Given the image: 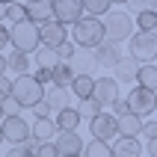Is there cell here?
I'll list each match as a JSON object with an SVG mask.
<instances>
[{
	"instance_id": "d4e9b609",
	"label": "cell",
	"mask_w": 157,
	"mask_h": 157,
	"mask_svg": "<svg viewBox=\"0 0 157 157\" xmlns=\"http://www.w3.org/2000/svg\"><path fill=\"white\" fill-rule=\"evenodd\" d=\"M71 80H74V68H71V62H62V59H59L56 65H53V86L68 89Z\"/></svg>"
},
{
	"instance_id": "836d02e7",
	"label": "cell",
	"mask_w": 157,
	"mask_h": 157,
	"mask_svg": "<svg viewBox=\"0 0 157 157\" xmlns=\"http://www.w3.org/2000/svg\"><path fill=\"white\" fill-rule=\"evenodd\" d=\"M0 104H3V116H21V110H24L15 98H6V101H0Z\"/></svg>"
},
{
	"instance_id": "816d5d0a",
	"label": "cell",
	"mask_w": 157,
	"mask_h": 157,
	"mask_svg": "<svg viewBox=\"0 0 157 157\" xmlns=\"http://www.w3.org/2000/svg\"><path fill=\"white\" fill-rule=\"evenodd\" d=\"M74 157H83V154H74Z\"/></svg>"
},
{
	"instance_id": "f907efd6",
	"label": "cell",
	"mask_w": 157,
	"mask_h": 157,
	"mask_svg": "<svg viewBox=\"0 0 157 157\" xmlns=\"http://www.w3.org/2000/svg\"><path fill=\"white\" fill-rule=\"evenodd\" d=\"M154 12H157V0H154Z\"/></svg>"
},
{
	"instance_id": "ba28073f",
	"label": "cell",
	"mask_w": 157,
	"mask_h": 157,
	"mask_svg": "<svg viewBox=\"0 0 157 157\" xmlns=\"http://www.w3.org/2000/svg\"><path fill=\"white\" fill-rule=\"evenodd\" d=\"M83 15H86L83 12V0H53V21H59L65 27H74Z\"/></svg>"
},
{
	"instance_id": "9a60e30c",
	"label": "cell",
	"mask_w": 157,
	"mask_h": 157,
	"mask_svg": "<svg viewBox=\"0 0 157 157\" xmlns=\"http://www.w3.org/2000/svg\"><path fill=\"white\" fill-rule=\"evenodd\" d=\"M27 18L36 24L53 21V0H27Z\"/></svg>"
},
{
	"instance_id": "cb8c5ba5",
	"label": "cell",
	"mask_w": 157,
	"mask_h": 157,
	"mask_svg": "<svg viewBox=\"0 0 157 157\" xmlns=\"http://www.w3.org/2000/svg\"><path fill=\"white\" fill-rule=\"evenodd\" d=\"M136 86H145V89H151V92H157V62H142Z\"/></svg>"
},
{
	"instance_id": "6da1fadb",
	"label": "cell",
	"mask_w": 157,
	"mask_h": 157,
	"mask_svg": "<svg viewBox=\"0 0 157 157\" xmlns=\"http://www.w3.org/2000/svg\"><path fill=\"white\" fill-rule=\"evenodd\" d=\"M71 42L77 48H89L95 51L98 44L107 42V30H104V18H92V15H83L77 24L71 27Z\"/></svg>"
},
{
	"instance_id": "3957f363",
	"label": "cell",
	"mask_w": 157,
	"mask_h": 157,
	"mask_svg": "<svg viewBox=\"0 0 157 157\" xmlns=\"http://www.w3.org/2000/svg\"><path fill=\"white\" fill-rule=\"evenodd\" d=\"M104 30H107V39L116 44H122L124 39H131L136 33V24H133V15L124 12V9H110L104 15Z\"/></svg>"
},
{
	"instance_id": "30bf717a",
	"label": "cell",
	"mask_w": 157,
	"mask_h": 157,
	"mask_svg": "<svg viewBox=\"0 0 157 157\" xmlns=\"http://www.w3.org/2000/svg\"><path fill=\"white\" fill-rule=\"evenodd\" d=\"M119 86H122V83H119V80L116 77H95V101L101 107H113L116 101H119Z\"/></svg>"
},
{
	"instance_id": "f5cc1de1",
	"label": "cell",
	"mask_w": 157,
	"mask_h": 157,
	"mask_svg": "<svg viewBox=\"0 0 157 157\" xmlns=\"http://www.w3.org/2000/svg\"><path fill=\"white\" fill-rule=\"evenodd\" d=\"M154 33H157V30H154Z\"/></svg>"
},
{
	"instance_id": "9c48e42d",
	"label": "cell",
	"mask_w": 157,
	"mask_h": 157,
	"mask_svg": "<svg viewBox=\"0 0 157 157\" xmlns=\"http://www.w3.org/2000/svg\"><path fill=\"white\" fill-rule=\"evenodd\" d=\"M89 131H92V140H104V142H113L119 136V124H116V116L113 113H101L89 122Z\"/></svg>"
},
{
	"instance_id": "681fc988",
	"label": "cell",
	"mask_w": 157,
	"mask_h": 157,
	"mask_svg": "<svg viewBox=\"0 0 157 157\" xmlns=\"http://www.w3.org/2000/svg\"><path fill=\"white\" fill-rule=\"evenodd\" d=\"M0 142H3V131H0Z\"/></svg>"
},
{
	"instance_id": "b9f144b4",
	"label": "cell",
	"mask_w": 157,
	"mask_h": 157,
	"mask_svg": "<svg viewBox=\"0 0 157 157\" xmlns=\"http://www.w3.org/2000/svg\"><path fill=\"white\" fill-rule=\"evenodd\" d=\"M9 44V27H3L0 24V53H3V48Z\"/></svg>"
},
{
	"instance_id": "4fadbf2b",
	"label": "cell",
	"mask_w": 157,
	"mask_h": 157,
	"mask_svg": "<svg viewBox=\"0 0 157 157\" xmlns=\"http://www.w3.org/2000/svg\"><path fill=\"white\" fill-rule=\"evenodd\" d=\"M119 59H122V51H119V44L110 42V39H107L104 44H98V48H95V62H98V68H116Z\"/></svg>"
},
{
	"instance_id": "83f0119b",
	"label": "cell",
	"mask_w": 157,
	"mask_h": 157,
	"mask_svg": "<svg viewBox=\"0 0 157 157\" xmlns=\"http://www.w3.org/2000/svg\"><path fill=\"white\" fill-rule=\"evenodd\" d=\"M36 62H39V68H53V65L59 62V53H56V48H48V44H42V48L36 51Z\"/></svg>"
},
{
	"instance_id": "4316f807",
	"label": "cell",
	"mask_w": 157,
	"mask_h": 157,
	"mask_svg": "<svg viewBox=\"0 0 157 157\" xmlns=\"http://www.w3.org/2000/svg\"><path fill=\"white\" fill-rule=\"evenodd\" d=\"M83 157H113V145L104 140H92V142H86Z\"/></svg>"
},
{
	"instance_id": "8992f818",
	"label": "cell",
	"mask_w": 157,
	"mask_h": 157,
	"mask_svg": "<svg viewBox=\"0 0 157 157\" xmlns=\"http://www.w3.org/2000/svg\"><path fill=\"white\" fill-rule=\"evenodd\" d=\"M124 101H128V110L142 116V119H148L151 113H157V92H151L145 86H133Z\"/></svg>"
},
{
	"instance_id": "ffe728a7",
	"label": "cell",
	"mask_w": 157,
	"mask_h": 157,
	"mask_svg": "<svg viewBox=\"0 0 157 157\" xmlns=\"http://www.w3.org/2000/svg\"><path fill=\"white\" fill-rule=\"evenodd\" d=\"M56 133H59V128H56V119H36L33 122V140L36 142H53L56 140Z\"/></svg>"
},
{
	"instance_id": "bcb514c9",
	"label": "cell",
	"mask_w": 157,
	"mask_h": 157,
	"mask_svg": "<svg viewBox=\"0 0 157 157\" xmlns=\"http://www.w3.org/2000/svg\"><path fill=\"white\" fill-rule=\"evenodd\" d=\"M113 6H128V0H110Z\"/></svg>"
},
{
	"instance_id": "ac0fdd59",
	"label": "cell",
	"mask_w": 157,
	"mask_h": 157,
	"mask_svg": "<svg viewBox=\"0 0 157 157\" xmlns=\"http://www.w3.org/2000/svg\"><path fill=\"white\" fill-rule=\"evenodd\" d=\"M71 68H74V74H92V71L98 68L95 51H89V48H77V53L71 56Z\"/></svg>"
},
{
	"instance_id": "f35d334b",
	"label": "cell",
	"mask_w": 157,
	"mask_h": 157,
	"mask_svg": "<svg viewBox=\"0 0 157 157\" xmlns=\"http://www.w3.org/2000/svg\"><path fill=\"white\" fill-rule=\"evenodd\" d=\"M142 136L145 140H154L157 136V122H142Z\"/></svg>"
},
{
	"instance_id": "4dcf8cb0",
	"label": "cell",
	"mask_w": 157,
	"mask_h": 157,
	"mask_svg": "<svg viewBox=\"0 0 157 157\" xmlns=\"http://www.w3.org/2000/svg\"><path fill=\"white\" fill-rule=\"evenodd\" d=\"M6 21H12V24H18V21H27V6L24 3H9L6 6Z\"/></svg>"
},
{
	"instance_id": "8d00e7d4",
	"label": "cell",
	"mask_w": 157,
	"mask_h": 157,
	"mask_svg": "<svg viewBox=\"0 0 157 157\" xmlns=\"http://www.w3.org/2000/svg\"><path fill=\"white\" fill-rule=\"evenodd\" d=\"M12 98V80H6V74H0V101Z\"/></svg>"
},
{
	"instance_id": "52a82bcc",
	"label": "cell",
	"mask_w": 157,
	"mask_h": 157,
	"mask_svg": "<svg viewBox=\"0 0 157 157\" xmlns=\"http://www.w3.org/2000/svg\"><path fill=\"white\" fill-rule=\"evenodd\" d=\"M0 131H3V142L24 145V142L33 136V124L27 122L24 116H6V119L0 122Z\"/></svg>"
},
{
	"instance_id": "2e32d148",
	"label": "cell",
	"mask_w": 157,
	"mask_h": 157,
	"mask_svg": "<svg viewBox=\"0 0 157 157\" xmlns=\"http://www.w3.org/2000/svg\"><path fill=\"white\" fill-rule=\"evenodd\" d=\"M44 101L53 107V116L59 113V110H65V107H71V89H62V86H44Z\"/></svg>"
},
{
	"instance_id": "484cf974",
	"label": "cell",
	"mask_w": 157,
	"mask_h": 157,
	"mask_svg": "<svg viewBox=\"0 0 157 157\" xmlns=\"http://www.w3.org/2000/svg\"><path fill=\"white\" fill-rule=\"evenodd\" d=\"M133 24H136V30L154 33V30H157V12H154V9H142V12H136Z\"/></svg>"
},
{
	"instance_id": "44dd1931",
	"label": "cell",
	"mask_w": 157,
	"mask_h": 157,
	"mask_svg": "<svg viewBox=\"0 0 157 157\" xmlns=\"http://www.w3.org/2000/svg\"><path fill=\"white\" fill-rule=\"evenodd\" d=\"M113 157H142V145L136 136H116Z\"/></svg>"
},
{
	"instance_id": "d590c367",
	"label": "cell",
	"mask_w": 157,
	"mask_h": 157,
	"mask_svg": "<svg viewBox=\"0 0 157 157\" xmlns=\"http://www.w3.org/2000/svg\"><path fill=\"white\" fill-rule=\"evenodd\" d=\"M33 77L39 80L42 86H51V83H53V68H36V74H33Z\"/></svg>"
},
{
	"instance_id": "74e56055",
	"label": "cell",
	"mask_w": 157,
	"mask_h": 157,
	"mask_svg": "<svg viewBox=\"0 0 157 157\" xmlns=\"http://www.w3.org/2000/svg\"><path fill=\"white\" fill-rule=\"evenodd\" d=\"M128 9L142 12V9H154V0H128Z\"/></svg>"
},
{
	"instance_id": "ab89813d",
	"label": "cell",
	"mask_w": 157,
	"mask_h": 157,
	"mask_svg": "<svg viewBox=\"0 0 157 157\" xmlns=\"http://www.w3.org/2000/svg\"><path fill=\"white\" fill-rule=\"evenodd\" d=\"M6 157H33L30 151H24V145H12V148L6 151Z\"/></svg>"
},
{
	"instance_id": "e575fe53",
	"label": "cell",
	"mask_w": 157,
	"mask_h": 157,
	"mask_svg": "<svg viewBox=\"0 0 157 157\" xmlns=\"http://www.w3.org/2000/svg\"><path fill=\"white\" fill-rule=\"evenodd\" d=\"M51 113H53V107L48 104L44 98H42V101H39V104L33 107V116H36V119H51Z\"/></svg>"
},
{
	"instance_id": "f546056e",
	"label": "cell",
	"mask_w": 157,
	"mask_h": 157,
	"mask_svg": "<svg viewBox=\"0 0 157 157\" xmlns=\"http://www.w3.org/2000/svg\"><path fill=\"white\" fill-rule=\"evenodd\" d=\"M77 110H80V119H83V122H92V119H95V116L101 113L104 107L98 104L95 98H89V101H80V104H77Z\"/></svg>"
},
{
	"instance_id": "1f68e13d",
	"label": "cell",
	"mask_w": 157,
	"mask_h": 157,
	"mask_svg": "<svg viewBox=\"0 0 157 157\" xmlns=\"http://www.w3.org/2000/svg\"><path fill=\"white\" fill-rule=\"evenodd\" d=\"M33 157H62V154L56 151V145H53V142H39V145H36V151H33Z\"/></svg>"
},
{
	"instance_id": "f6af8a7d",
	"label": "cell",
	"mask_w": 157,
	"mask_h": 157,
	"mask_svg": "<svg viewBox=\"0 0 157 157\" xmlns=\"http://www.w3.org/2000/svg\"><path fill=\"white\" fill-rule=\"evenodd\" d=\"M3 21H6V3L0 0V24H3Z\"/></svg>"
},
{
	"instance_id": "ee69618b",
	"label": "cell",
	"mask_w": 157,
	"mask_h": 157,
	"mask_svg": "<svg viewBox=\"0 0 157 157\" xmlns=\"http://www.w3.org/2000/svg\"><path fill=\"white\" fill-rule=\"evenodd\" d=\"M9 71V59H6V53H0V74H6Z\"/></svg>"
},
{
	"instance_id": "d6a6232c",
	"label": "cell",
	"mask_w": 157,
	"mask_h": 157,
	"mask_svg": "<svg viewBox=\"0 0 157 157\" xmlns=\"http://www.w3.org/2000/svg\"><path fill=\"white\" fill-rule=\"evenodd\" d=\"M56 53H59V59H62V62H71V56L77 53V44L68 39V42H62L59 48H56Z\"/></svg>"
},
{
	"instance_id": "c3c4849f",
	"label": "cell",
	"mask_w": 157,
	"mask_h": 157,
	"mask_svg": "<svg viewBox=\"0 0 157 157\" xmlns=\"http://www.w3.org/2000/svg\"><path fill=\"white\" fill-rule=\"evenodd\" d=\"M3 3H6V6H9V3H15V0H3Z\"/></svg>"
},
{
	"instance_id": "5b68a950",
	"label": "cell",
	"mask_w": 157,
	"mask_h": 157,
	"mask_svg": "<svg viewBox=\"0 0 157 157\" xmlns=\"http://www.w3.org/2000/svg\"><path fill=\"white\" fill-rule=\"evenodd\" d=\"M128 51H131L133 59H140V62H154L157 59V33L136 30L128 39Z\"/></svg>"
},
{
	"instance_id": "e0dca14e",
	"label": "cell",
	"mask_w": 157,
	"mask_h": 157,
	"mask_svg": "<svg viewBox=\"0 0 157 157\" xmlns=\"http://www.w3.org/2000/svg\"><path fill=\"white\" fill-rule=\"evenodd\" d=\"M68 89H71V95L77 98V101H89V98L95 95V77L92 74H74Z\"/></svg>"
},
{
	"instance_id": "7402d4cb",
	"label": "cell",
	"mask_w": 157,
	"mask_h": 157,
	"mask_svg": "<svg viewBox=\"0 0 157 157\" xmlns=\"http://www.w3.org/2000/svg\"><path fill=\"white\" fill-rule=\"evenodd\" d=\"M53 119H56V128H59V131H77L80 122H83V119H80L77 104H71V107H65V110H59Z\"/></svg>"
},
{
	"instance_id": "7c38bea8",
	"label": "cell",
	"mask_w": 157,
	"mask_h": 157,
	"mask_svg": "<svg viewBox=\"0 0 157 157\" xmlns=\"http://www.w3.org/2000/svg\"><path fill=\"white\" fill-rule=\"evenodd\" d=\"M39 30H42V44H48V48H59L62 42H68V27L59 21L39 24Z\"/></svg>"
},
{
	"instance_id": "7bdbcfd3",
	"label": "cell",
	"mask_w": 157,
	"mask_h": 157,
	"mask_svg": "<svg viewBox=\"0 0 157 157\" xmlns=\"http://www.w3.org/2000/svg\"><path fill=\"white\" fill-rule=\"evenodd\" d=\"M145 154H148V157H157V136L145 142Z\"/></svg>"
},
{
	"instance_id": "8fae6325",
	"label": "cell",
	"mask_w": 157,
	"mask_h": 157,
	"mask_svg": "<svg viewBox=\"0 0 157 157\" xmlns=\"http://www.w3.org/2000/svg\"><path fill=\"white\" fill-rule=\"evenodd\" d=\"M53 145H56V151H59L62 157L83 154V148H86V142L80 140L77 131H59V133H56V140H53Z\"/></svg>"
},
{
	"instance_id": "603a6c76",
	"label": "cell",
	"mask_w": 157,
	"mask_h": 157,
	"mask_svg": "<svg viewBox=\"0 0 157 157\" xmlns=\"http://www.w3.org/2000/svg\"><path fill=\"white\" fill-rule=\"evenodd\" d=\"M9 59V71L21 77V74H30V65H33V53H24V51H12L6 56Z\"/></svg>"
},
{
	"instance_id": "7dc6e473",
	"label": "cell",
	"mask_w": 157,
	"mask_h": 157,
	"mask_svg": "<svg viewBox=\"0 0 157 157\" xmlns=\"http://www.w3.org/2000/svg\"><path fill=\"white\" fill-rule=\"evenodd\" d=\"M3 119H6V116H3V104H0V122H3Z\"/></svg>"
},
{
	"instance_id": "5bb4252c",
	"label": "cell",
	"mask_w": 157,
	"mask_h": 157,
	"mask_svg": "<svg viewBox=\"0 0 157 157\" xmlns=\"http://www.w3.org/2000/svg\"><path fill=\"white\" fill-rule=\"evenodd\" d=\"M140 68H142V62L140 59H133L131 53H128V56H122V59H119V65H116V74L113 77L119 80V83H136V77H140Z\"/></svg>"
},
{
	"instance_id": "f1b7e54d",
	"label": "cell",
	"mask_w": 157,
	"mask_h": 157,
	"mask_svg": "<svg viewBox=\"0 0 157 157\" xmlns=\"http://www.w3.org/2000/svg\"><path fill=\"white\" fill-rule=\"evenodd\" d=\"M110 9H113V3H110V0H83V12H86V15H92V18H104Z\"/></svg>"
},
{
	"instance_id": "7a4b0ae2",
	"label": "cell",
	"mask_w": 157,
	"mask_h": 157,
	"mask_svg": "<svg viewBox=\"0 0 157 157\" xmlns=\"http://www.w3.org/2000/svg\"><path fill=\"white\" fill-rule=\"evenodd\" d=\"M9 44L15 51H24V53H36L42 48V30L36 21H18V24L9 27Z\"/></svg>"
},
{
	"instance_id": "60d3db41",
	"label": "cell",
	"mask_w": 157,
	"mask_h": 157,
	"mask_svg": "<svg viewBox=\"0 0 157 157\" xmlns=\"http://www.w3.org/2000/svg\"><path fill=\"white\" fill-rule=\"evenodd\" d=\"M124 113H131V110H128V101H122V98H119V101L113 104V116H124Z\"/></svg>"
},
{
	"instance_id": "d6986e66",
	"label": "cell",
	"mask_w": 157,
	"mask_h": 157,
	"mask_svg": "<svg viewBox=\"0 0 157 157\" xmlns=\"http://www.w3.org/2000/svg\"><path fill=\"white\" fill-rule=\"evenodd\" d=\"M116 124H119V136H142V116L136 113H124V116H116Z\"/></svg>"
},
{
	"instance_id": "277c9868",
	"label": "cell",
	"mask_w": 157,
	"mask_h": 157,
	"mask_svg": "<svg viewBox=\"0 0 157 157\" xmlns=\"http://www.w3.org/2000/svg\"><path fill=\"white\" fill-rule=\"evenodd\" d=\"M12 98H15L24 110H33V107L44 98V86L33 77V74H21V77L12 80Z\"/></svg>"
}]
</instances>
